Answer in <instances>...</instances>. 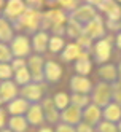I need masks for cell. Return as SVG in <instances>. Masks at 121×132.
Listing matches in <instances>:
<instances>
[{
  "label": "cell",
  "mask_w": 121,
  "mask_h": 132,
  "mask_svg": "<svg viewBox=\"0 0 121 132\" xmlns=\"http://www.w3.org/2000/svg\"><path fill=\"white\" fill-rule=\"evenodd\" d=\"M113 97V88L108 83H99L94 89V102L97 107H107Z\"/></svg>",
  "instance_id": "obj_1"
},
{
  "label": "cell",
  "mask_w": 121,
  "mask_h": 132,
  "mask_svg": "<svg viewBox=\"0 0 121 132\" xmlns=\"http://www.w3.org/2000/svg\"><path fill=\"white\" fill-rule=\"evenodd\" d=\"M70 86H72V89H73L75 94H83V96L91 91V83L85 77H73Z\"/></svg>",
  "instance_id": "obj_2"
},
{
  "label": "cell",
  "mask_w": 121,
  "mask_h": 132,
  "mask_svg": "<svg viewBox=\"0 0 121 132\" xmlns=\"http://www.w3.org/2000/svg\"><path fill=\"white\" fill-rule=\"evenodd\" d=\"M104 116L108 122H119L121 121V107L118 105V103H108V105L105 107L104 110Z\"/></svg>",
  "instance_id": "obj_3"
},
{
  "label": "cell",
  "mask_w": 121,
  "mask_h": 132,
  "mask_svg": "<svg viewBox=\"0 0 121 132\" xmlns=\"http://www.w3.org/2000/svg\"><path fill=\"white\" fill-rule=\"evenodd\" d=\"M100 8L110 16L111 21L116 22L121 18V6L118 3H115V2H104V3H100Z\"/></svg>",
  "instance_id": "obj_4"
},
{
  "label": "cell",
  "mask_w": 121,
  "mask_h": 132,
  "mask_svg": "<svg viewBox=\"0 0 121 132\" xmlns=\"http://www.w3.org/2000/svg\"><path fill=\"white\" fill-rule=\"evenodd\" d=\"M110 56V42L108 40H100L96 45V59L99 62H104Z\"/></svg>",
  "instance_id": "obj_5"
},
{
  "label": "cell",
  "mask_w": 121,
  "mask_h": 132,
  "mask_svg": "<svg viewBox=\"0 0 121 132\" xmlns=\"http://www.w3.org/2000/svg\"><path fill=\"white\" fill-rule=\"evenodd\" d=\"M83 118L86 119V124H94V122H97L100 119V110L97 105H89L86 110H85V115H83Z\"/></svg>",
  "instance_id": "obj_6"
},
{
  "label": "cell",
  "mask_w": 121,
  "mask_h": 132,
  "mask_svg": "<svg viewBox=\"0 0 121 132\" xmlns=\"http://www.w3.org/2000/svg\"><path fill=\"white\" fill-rule=\"evenodd\" d=\"M86 34L89 38H97V37H102L104 35V26L99 22V19H94L91 21L86 27Z\"/></svg>",
  "instance_id": "obj_7"
},
{
  "label": "cell",
  "mask_w": 121,
  "mask_h": 132,
  "mask_svg": "<svg viewBox=\"0 0 121 132\" xmlns=\"http://www.w3.org/2000/svg\"><path fill=\"white\" fill-rule=\"evenodd\" d=\"M99 75L105 81H115L118 78V69L115 65H102L99 69Z\"/></svg>",
  "instance_id": "obj_8"
},
{
  "label": "cell",
  "mask_w": 121,
  "mask_h": 132,
  "mask_svg": "<svg viewBox=\"0 0 121 132\" xmlns=\"http://www.w3.org/2000/svg\"><path fill=\"white\" fill-rule=\"evenodd\" d=\"M62 119L69 122V124H75V122H78L81 119V111L80 108L77 107H72V108H67L66 111L62 113Z\"/></svg>",
  "instance_id": "obj_9"
},
{
  "label": "cell",
  "mask_w": 121,
  "mask_h": 132,
  "mask_svg": "<svg viewBox=\"0 0 121 132\" xmlns=\"http://www.w3.org/2000/svg\"><path fill=\"white\" fill-rule=\"evenodd\" d=\"M42 86H38V84H29L26 89H24V97L26 99H29V100H38L40 97H42Z\"/></svg>",
  "instance_id": "obj_10"
},
{
  "label": "cell",
  "mask_w": 121,
  "mask_h": 132,
  "mask_svg": "<svg viewBox=\"0 0 121 132\" xmlns=\"http://www.w3.org/2000/svg\"><path fill=\"white\" fill-rule=\"evenodd\" d=\"M13 51L18 56H24V54L29 53V43H27V38H24V37H18V38L14 40V43H13Z\"/></svg>",
  "instance_id": "obj_11"
},
{
  "label": "cell",
  "mask_w": 121,
  "mask_h": 132,
  "mask_svg": "<svg viewBox=\"0 0 121 132\" xmlns=\"http://www.w3.org/2000/svg\"><path fill=\"white\" fill-rule=\"evenodd\" d=\"M45 75H46V78H48L50 81H58L59 77H61L59 65L54 64V62H48V64H46V67H45Z\"/></svg>",
  "instance_id": "obj_12"
},
{
  "label": "cell",
  "mask_w": 121,
  "mask_h": 132,
  "mask_svg": "<svg viewBox=\"0 0 121 132\" xmlns=\"http://www.w3.org/2000/svg\"><path fill=\"white\" fill-rule=\"evenodd\" d=\"M43 108L46 111V116H48V119L51 122H56L58 121V113H56V105H54V102L51 99H45L43 102Z\"/></svg>",
  "instance_id": "obj_13"
},
{
  "label": "cell",
  "mask_w": 121,
  "mask_h": 132,
  "mask_svg": "<svg viewBox=\"0 0 121 132\" xmlns=\"http://www.w3.org/2000/svg\"><path fill=\"white\" fill-rule=\"evenodd\" d=\"M27 119H29L32 124H40V122L43 121V111L38 105H34L29 108V116H27Z\"/></svg>",
  "instance_id": "obj_14"
},
{
  "label": "cell",
  "mask_w": 121,
  "mask_h": 132,
  "mask_svg": "<svg viewBox=\"0 0 121 132\" xmlns=\"http://www.w3.org/2000/svg\"><path fill=\"white\" fill-rule=\"evenodd\" d=\"M42 64H43V61L38 56H34L30 59V65H32V70H34V80H42V72H43Z\"/></svg>",
  "instance_id": "obj_15"
},
{
  "label": "cell",
  "mask_w": 121,
  "mask_h": 132,
  "mask_svg": "<svg viewBox=\"0 0 121 132\" xmlns=\"http://www.w3.org/2000/svg\"><path fill=\"white\" fill-rule=\"evenodd\" d=\"M75 18H78L80 21H89L94 18V10L91 6H81L78 11H75Z\"/></svg>",
  "instance_id": "obj_16"
},
{
  "label": "cell",
  "mask_w": 121,
  "mask_h": 132,
  "mask_svg": "<svg viewBox=\"0 0 121 132\" xmlns=\"http://www.w3.org/2000/svg\"><path fill=\"white\" fill-rule=\"evenodd\" d=\"M27 107H29V105H27V100L19 99V100H14L10 105V111L14 113V115H21V113H24L27 110Z\"/></svg>",
  "instance_id": "obj_17"
},
{
  "label": "cell",
  "mask_w": 121,
  "mask_h": 132,
  "mask_svg": "<svg viewBox=\"0 0 121 132\" xmlns=\"http://www.w3.org/2000/svg\"><path fill=\"white\" fill-rule=\"evenodd\" d=\"M78 54H80V46H78V45H69L67 50H66V53L62 54V59L72 61V59L78 57Z\"/></svg>",
  "instance_id": "obj_18"
},
{
  "label": "cell",
  "mask_w": 121,
  "mask_h": 132,
  "mask_svg": "<svg viewBox=\"0 0 121 132\" xmlns=\"http://www.w3.org/2000/svg\"><path fill=\"white\" fill-rule=\"evenodd\" d=\"M10 126H11V129L16 130V132H24L27 122H26V119L21 118V116H14V118L10 121Z\"/></svg>",
  "instance_id": "obj_19"
},
{
  "label": "cell",
  "mask_w": 121,
  "mask_h": 132,
  "mask_svg": "<svg viewBox=\"0 0 121 132\" xmlns=\"http://www.w3.org/2000/svg\"><path fill=\"white\" fill-rule=\"evenodd\" d=\"M46 42H48V37H46V34H43V32L37 34L35 38H34V46H35V50H37V51H43L45 46H46Z\"/></svg>",
  "instance_id": "obj_20"
},
{
  "label": "cell",
  "mask_w": 121,
  "mask_h": 132,
  "mask_svg": "<svg viewBox=\"0 0 121 132\" xmlns=\"http://www.w3.org/2000/svg\"><path fill=\"white\" fill-rule=\"evenodd\" d=\"M75 69H77V72H80L81 75H86V73L91 70V62L86 59V56H81V59L77 62Z\"/></svg>",
  "instance_id": "obj_21"
},
{
  "label": "cell",
  "mask_w": 121,
  "mask_h": 132,
  "mask_svg": "<svg viewBox=\"0 0 121 132\" xmlns=\"http://www.w3.org/2000/svg\"><path fill=\"white\" fill-rule=\"evenodd\" d=\"M53 102H54V105L58 108H66L69 105V96L67 94H56Z\"/></svg>",
  "instance_id": "obj_22"
},
{
  "label": "cell",
  "mask_w": 121,
  "mask_h": 132,
  "mask_svg": "<svg viewBox=\"0 0 121 132\" xmlns=\"http://www.w3.org/2000/svg\"><path fill=\"white\" fill-rule=\"evenodd\" d=\"M24 11V5L21 2H11L10 6H8V13L11 16H19V13Z\"/></svg>",
  "instance_id": "obj_23"
},
{
  "label": "cell",
  "mask_w": 121,
  "mask_h": 132,
  "mask_svg": "<svg viewBox=\"0 0 121 132\" xmlns=\"http://www.w3.org/2000/svg\"><path fill=\"white\" fill-rule=\"evenodd\" d=\"M88 102H89V100H88L86 96H81V94H73V96H72V103H73V105H75L77 108L85 107Z\"/></svg>",
  "instance_id": "obj_24"
},
{
  "label": "cell",
  "mask_w": 121,
  "mask_h": 132,
  "mask_svg": "<svg viewBox=\"0 0 121 132\" xmlns=\"http://www.w3.org/2000/svg\"><path fill=\"white\" fill-rule=\"evenodd\" d=\"M2 92H3V97L5 99H11L14 94H16V88H14V84H11V83H5L3 86H2Z\"/></svg>",
  "instance_id": "obj_25"
},
{
  "label": "cell",
  "mask_w": 121,
  "mask_h": 132,
  "mask_svg": "<svg viewBox=\"0 0 121 132\" xmlns=\"http://www.w3.org/2000/svg\"><path fill=\"white\" fill-rule=\"evenodd\" d=\"M99 130L100 132H118V127L113 124V122H108V121H104L99 124Z\"/></svg>",
  "instance_id": "obj_26"
},
{
  "label": "cell",
  "mask_w": 121,
  "mask_h": 132,
  "mask_svg": "<svg viewBox=\"0 0 121 132\" xmlns=\"http://www.w3.org/2000/svg\"><path fill=\"white\" fill-rule=\"evenodd\" d=\"M62 45H64V42H62V38H59V37H54V38L50 40V48H51V51H59L62 48Z\"/></svg>",
  "instance_id": "obj_27"
},
{
  "label": "cell",
  "mask_w": 121,
  "mask_h": 132,
  "mask_svg": "<svg viewBox=\"0 0 121 132\" xmlns=\"http://www.w3.org/2000/svg\"><path fill=\"white\" fill-rule=\"evenodd\" d=\"M18 83H27L30 80V77H29V72H27L26 69H21V70H18Z\"/></svg>",
  "instance_id": "obj_28"
},
{
  "label": "cell",
  "mask_w": 121,
  "mask_h": 132,
  "mask_svg": "<svg viewBox=\"0 0 121 132\" xmlns=\"http://www.w3.org/2000/svg\"><path fill=\"white\" fill-rule=\"evenodd\" d=\"M58 132H77L73 127H70L69 124H59L58 126Z\"/></svg>",
  "instance_id": "obj_29"
},
{
  "label": "cell",
  "mask_w": 121,
  "mask_h": 132,
  "mask_svg": "<svg viewBox=\"0 0 121 132\" xmlns=\"http://www.w3.org/2000/svg\"><path fill=\"white\" fill-rule=\"evenodd\" d=\"M10 73H11V69L8 65H0V75L2 77H10Z\"/></svg>",
  "instance_id": "obj_30"
},
{
  "label": "cell",
  "mask_w": 121,
  "mask_h": 132,
  "mask_svg": "<svg viewBox=\"0 0 121 132\" xmlns=\"http://www.w3.org/2000/svg\"><path fill=\"white\" fill-rule=\"evenodd\" d=\"M113 99H115V103H118V105L121 107V89L113 91Z\"/></svg>",
  "instance_id": "obj_31"
},
{
  "label": "cell",
  "mask_w": 121,
  "mask_h": 132,
  "mask_svg": "<svg viewBox=\"0 0 121 132\" xmlns=\"http://www.w3.org/2000/svg\"><path fill=\"white\" fill-rule=\"evenodd\" d=\"M77 132H92V129H91L89 124H80L78 129H77Z\"/></svg>",
  "instance_id": "obj_32"
},
{
  "label": "cell",
  "mask_w": 121,
  "mask_h": 132,
  "mask_svg": "<svg viewBox=\"0 0 121 132\" xmlns=\"http://www.w3.org/2000/svg\"><path fill=\"white\" fill-rule=\"evenodd\" d=\"M116 46L121 50V32H119V34H118V37H116Z\"/></svg>",
  "instance_id": "obj_33"
},
{
  "label": "cell",
  "mask_w": 121,
  "mask_h": 132,
  "mask_svg": "<svg viewBox=\"0 0 121 132\" xmlns=\"http://www.w3.org/2000/svg\"><path fill=\"white\" fill-rule=\"evenodd\" d=\"M118 77H119V80H121V62L118 64Z\"/></svg>",
  "instance_id": "obj_34"
},
{
  "label": "cell",
  "mask_w": 121,
  "mask_h": 132,
  "mask_svg": "<svg viewBox=\"0 0 121 132\" xmlns=\"http://www.w3.org/2000/svg\"><path fill=\"white\" fill-rule=\"evenodd\" d=\"M40 132H53V130H51V129H46V127H45V129H42Z\"/></svg>",
  "instance_id": "obj_35"
},
{
  "label": "cell",
  "mask_w": 121,
  "mask_h": 132,
  "mask_svg": "<svg viewBox=\"0 0 121 132\" xmlns=\"http://www.w3.org/2000/svg\"><path fill=\"white\" fill-rule=\"evenodd\" d=\"M118 130H119V132H121V121H119V122H118Z\"/></svg>",
  "instance_id": "obj_36"
},
{
  "label": "cell",
  "mask_w": 121,
  "mask_h": 132,
  "mask_svg": "<svg viewBox=\"0 0 121 132\" xmlns=\"http://www.w3.org/2000/svg\"><path fill=\"white\" fill-rule=\"evenodd\" d=\"M119 27H121V24H119Z\"/></svg>",
  "instance_id": "obj_37"
},
{
  "label": "cell",
  "mask_w": 121,
  "mask_h": 132,
  "mask_svg": "<svg viewBox=\"0 0 121 132\" xmlns=\"http://www.w3.org/2000/svg\"><path fill=\"white\" fill-rule=\"evenodd\" d=\"M6 132H8V130H6Z\"/></svg>",
  "instance_id": "obj_38"
}]
</instances>
